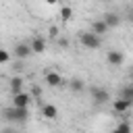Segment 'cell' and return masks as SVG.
I'll return each instance as SVG.
<instances>
[{
  "label": "cell",
  "instance_id": "9",
  "mask_svg": "<svg viewBox=\"0 0 133 133\" xmlns=\"http://www.w3.org/2000/svg\"><path fill=\"white\" fill-rule=\"evenodd\" d=\"M23 83H25L23 77H21V75H15V77L10 79V94H12V96L21 94V91H23Z\"/></svg>",
  "mask_w": 133,
  "mask_h": 133
},
{
  "label": "cell",
  "instance_id": "8",
  "mask_svg": "<svg viewBox=\"0 0 133 133\" xmlns=\"http://www.w3.org/2000/svg\"><path fill=\"white\" fill-rule=\"evenodd\" d=\"M108 29H110V27H108V25H106V21L100 17V19H96V21L91 23V29H89V31H94L96 35H100V37H102V35H104Z\"/></svg>",
  "mask_w": 133,
  "mask_h": 133
},
{
  "label": "cell",
  "instance_id": "11",
  "mask_svg": "<svg viewBox=\"0 0 133 133\" xmlns=\"http://www.w3.org/2000/svg\"><path fill=\"white\" fill-rule=\"evenodd\" d=\"M112 108H114V112H127L129 108H131V102H127V100H123V98H116L114 102H112Z\"/></svg>",
  "mask_w": 133,
  "mask_h": 133
},
{
  "label": "cell",
  "instance_id": "1",
  "mask_svg": "<svg viewBox=\"0 0 133 133\" xmlns=\"http://www.w3.org/2000/svg\"><path fill=\"white\" fill-rule=\"evenodd\" d=\"M2 114H4V118L6 121H10V123H25L27 118H29V108H15V106H8V108H4L2 110Z\"/></svg>",
  "mask_w": 133,
  "mask_h": 133
},
{
  "label": "cell",
  "instance_id": "2",
  "mask_svg": "<svg viewBox=\"0 0 133 133\" xmlns=\"http://www.w3.org/2000/svg\"><path fill=\"white\" fill-rule=\"evenodd\" d=\"M79 42H81L83 48H89V50H96V48L102 46V37L96 35L94 31H81L79 33Z\"/></svg>",
  "mask_w": 133,
  "mask_h": 133
},
{
  "label": "cell",
  "instance_id": "14",
  "mask_svg": "<svg viewBox=\"0 0 133 133\" xmlns=\"http://www.w3.org/2000/svg\"><path fill=\"white\" fill-rule=\"evenodd\" d=\"M110 133H131V125H129L127 121H123V123H118L116 127H112Z\"/></svg>",
  "mask_w": 133,
  "mask_h": 133
},
{
  "label": "cell",
  "instance_id": "22",
  "mask_svg": "<svg viewBox=\"0 0 133 133\" xmlns=\"http://www.w3.org/2000/svg\"><path fill=\"white\" fill-rule=\"evenodd\" d=\"M129 21H131V23H133V10H131V12H129Z\"/></svg>",
  "mask_w": 133,
  "mask_h": 133
},
{
  "label": "cell",
  "instance_id": "15",
  "mask_svg": "<svg viewBox=\"0 0 133 133\" xmlns=\"http://www.w3.org/2000/svg\"><path fill=\"white\" fill-rule=\"evenodd\" d=\"M71 17H73V8H71V6H62V8H60V19H62V21H69Z\"/></svg>",
  "mask_w": 133,
  "mask_h": 133
},
{
  "label": "cell",
  "instance_id": "4",
  "mask_svg": "<svg viewBox=\"0 0 133 133\" xmlns=\"http://www.w3.org/2000/svg\"><path fill=\"white\" fill-rule=\"evenodd\" d=\"M12 54H15V60H25V58H29L31 54H33V50H31V44H17L15 46V50H12Z\"/></svg>",
  "mask_w": 133,
  "mask_h": 133
},
{
  "label": "cell",
  "instance_id": "6",
  "mask_svg": "<svg viewBox=\"0 0 133 133\" xmlns=\"http://www.w3.org/2000/svg\"><path fill=\"white\" fill-rule=\"evenodd\" d=\"M31 94H27V91H21V94H17V96H12V106L15 108H29V104H31Z\"/></svg>",
  "mask_w": 133,
  "mask_h": 133
},
{
  "label": "cell",
  "instance_id": "19",
  "mask_svg": "<svg viewBox=\"0 0 133 133\" xmlns=\"http://www.w3.org/2000/svg\"><path fill=\"white\" fill-rule=\"evenodd\" d=\"M12 69H15V73H21V71H23V62H21V60H15V66H12Z\"/></svg>",
  "mask_w": 133,
  "mask_h": 133
},
{
  "label": "cell",
  "instance_id": "18",
  "mask_svg": "<svg viewBox=\"0 0 133 133\" xmlns=\"http://www.w3.org/2000/svg\"><path fill=\"white\" fill-rule=\"evenodd\" d=\"M48 33H50V37H58V27H56V25H52V27L48 29Z\"/></svg>",
  "mask_w": 133,
  "mask_h": 133
},
{
  "label": "cell",
  "instance_id": "21",
  "mask_svg": "<svg viewBox=\"0 0 133 133\" xmlns=\"http://www.w3.org/2000/svg\"><path fill=\"white\" fill-rule=\"evenodd\" d=\"M58 46H69V39H64V37H60V39H58Z\"/></svg>",
  "mask_w": 133,
  "mask_h": 133
},
{
  "label": "cell",
  "instance_id": "16",
  "mask_svg": "<svg viewBox=\"0 0 133 133\" xmlns=\"http://www.w3.org/2000/svg\"><path fill=\"white\" fill-rule=\"evenodd\" d=\"M69 87H71L73 91H83V81H81V79H71Z\"/></svg>",
  "mask_w": 133,
  "mask_h": 133
},
{
  "label": "cell",
  "instance_id": "3",
  "mask_svg": "<svg viewBox=\"0 0 133 133\" xmlns=\"http://www.w3.org/2000/svg\"><path fill=\"white\" fill-rule=\"evenodd\" d=\"M89 94H91V100H94V104H106L108 100H110V94H108V89L106 87H91L89 89Z\"/></svg>",
  "mask_w": 133,
  "mask_h": 133
},
{
  "label": "cell",
  "instance_id": "7",
  "mask_svg": "<svg viewBox=\"0 0 133 133\" xmlns=\"http://www.w3.org/2000/svg\"><path fill=\"white\" fill-rule=\"evenodd\" d=\"M46 83H48L50 87H62V85H64V79H62L56 71H48V73H46Z\"/></svg>",
  "mask_w": 133,
  "mask_h": 133
},
{
  "label": "cell",
  "instance_id": "20",
  "mask_svg": "<svg viewBox=\"0 0 133 133\" xmlns=\"http://www.w3.org/2000/svg\"><path fill=\"white\" fill-rule=\"evenodd\" d=\"M2 133H17V129H12V127H4Z\"/></svg>",
  "mask_w": 133,
  "mask_h": 133
},
{
  "label": "cell",
  "instance_id": "10",
  "mask_svg": "<svg viewBox=\"0 0 133 133\" xmlns=\"http://www.w3.org/2000/svg\"><path fill=\"white\" fill-rule=\"evenodd\" d=\"M31 50H33L35 54L46 52V39H44V37H39V35H35V37L31 39Z\"/></svg>",
  "mask_w": 133,
  "mask_h": 133
},
{
  "label": "cell",
  "instance_id": "13",
  "mask_svg": "<svg viewBox=\"0 0 133 133\" xmlns=\"http://www.w3.org/2000/svg\"><path fill=\"white\" fill-rule=\"evenodd\" d=\"M102 19L106 21V25H108V27H116V25L121 23V17H118V12H106Z\"/></svg>",
  "mask_w": 133,
  "mask_h": 133
},
{
  "label": "cell",
  "instance_id": "17",
  "mask_svg": "<svg viewBox=\"0 0 133 133\" xmlns=\"http://www.w3.org/2000/svg\"><path fill=\"white\" fill-rule=\"evenodd\" d=\"M8 60H10L8 50H0V62H2V64H8Z\"/></svg>",
  "mask_w": 133,
  "mask_h": 133
},
{
  "label": "cell",
  "instance_id": "5",
  "mask_svg": "<svg viewBox=\"0 0 133 133\" xmlns=\"http://www.w3.org/2000/svg\"><path fill=\"white\" fill-rule=\"evenodd\" d=\"M106 62H108L110 66H121V64L125 62V54H123L121 50H108V52H106Z\"/></svg>",
  "mask_w": 133,
  "mask_h": 133
},
{
  "label": "cell",
  "instance_id": "12",
  "mask_svg": "<svg viewBox=\"0 0 133 133\" xmlns=\"http://www.w3.org/2000/svg\"><path fill=\"white\" fill-rule=\"evenodd\" d=\"M42 114H44V118H50V121H54V118L58 116V108H56L54 104H44V108H42Z\"/></svg>",
  "mask_w": 133,
  "mask_h": 133
},
{
  "label": "cell",
  "instance_id": "23",
  "mask_svg": "<svg viewBox=\"0 0 133 133\" xmlns=\"http://www.w3.org/2000/svg\"><path fill=\"white\" fill-rule=\"evenodd\" d=\"M131 79H133V69H131Z\"/></svg>",
  "mask_w": 133,
  "mask_h": 133
}]
</instances>
